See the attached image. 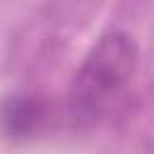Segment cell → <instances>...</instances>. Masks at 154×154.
<instances>
[{
  "label": "cell",
  "instance_id": "1",
  "mask_svg": "<svg viewBox=\"0 0 154 154\" xmlns=\"http://www.w3.org/2000/svg\"><path fill=\"white\" fill-rule=\"evenodd\" d=\"M137 58V43L125 31H108L89 48L67 87V116L75 128L99 125L113 113L135 77Z\"/></svg>",
  "mask_w": 154,
  "mask_h": 154
},
{
  "label": "cell",
  "instance_id": "2",
  "mask_svg": "<svg viewBox=\"0 0 154 154\" xmlns=\"http://www.w3.org/2000/svg\"><path fill=\"white\" fill-rule=\"evenodd\" d=\"M46 116H48V108L43 99L12 96L0 108V125L10 137L19 140V137H29L36 130H41Z\"/></svg>",
  "mask_w": 154,
  "mask_h": 154
}]
</instances>
